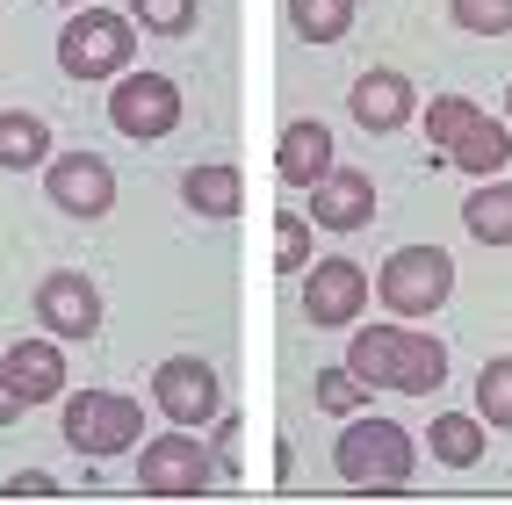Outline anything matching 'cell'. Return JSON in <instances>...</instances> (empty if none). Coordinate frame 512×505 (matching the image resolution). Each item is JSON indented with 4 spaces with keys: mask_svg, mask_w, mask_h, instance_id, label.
Segmentation results:
<instances>
[{
    "mask_svg": "<svg viewBox=\"0 0 512 505\" xmlns=\"http://www.w3.org/2000/svg\"><path fill=\"white\" fill-rule=\"evenodd\" d=\"M347 368L368 390H404V397H433L448 383V347L426 340V332H404V325H361Z\"/></svg>",
    "mask_w": 512,
    "mask_h": 505,
    "instance_id": "obj_1",
    "label": "cell"
},
{
    "mask_svg": "<svg viewBox=\"0 0 512 505\" xmlns=\"http://www.w3.org/2000/svg\"><path fill=\"white\" fill-rule=\"evenodd\" d=\"M332 462L347 477V491H404L412 484V433L397 419H354L339 433Z\"/></svg>",
    "mask_w": 512,
    "mask_h": 505,
    "instance_id": "obj_2",
    "label": "cell"
},
{
    "mask_svg": "<svg viewBox=\"0 0 512 505\" xmlns=\"http://www.w3.org/2000/svg\"><path fill=\"white\" fill-rule=\"evenodd\" d=\"M448 289H455V260L440 246H397L383 260V275H375V296H383L397 318H433L440 303H448Z\"/></svg>",
    "mask_w": 512,
    "mask_h": 505,
    "instance_id": "obj_3",
    "label": "cell"
},
{
    "mask_svg": "<svg viewBox=\"0 0 512 505\" xmlns=\"http://www.w3.org/2000/svg\"><path fill=\"white\" fill-rule=\"evenodd\" d=\"M145 441V404H130L116 390H80L65 404V448L80 455H130Z\"/></svg>",
    "mask_w": 512,
    "mask_h": 505,
    "instance_id": "obj_4",
    "label": "cell"
},
{
    "mask_svg": "<svg viewBox=\"0 0 512 505\" xmlns=\"http://www.w3.org/2000/svg\"><path fill=\"white\" fill-rule=\"evenodd\" d=\"M130 51H138L130 44V15H109V8H80L58 37V65L73 80H123Z\"/></svg>",
    "mask_w": 512,
    "mask_h": 505,
    "instance_id": "obj_5",
    "label": "cell"
},
{
    "mask_svg": "<svg viewBox=\"0 0 512 505\" xmlns=\"http://www.w3.org/2000/svg\"><path fill=\"white\" fill-rule=\"evenodd\" d=\"M210 484H217V469H210L195 433H159V441H145V462H138L145 498H202Z\"/></svg>",
    "mask_w": 512,
    "mask_h": 505,
    "instance_id": "obj_6",
    "label": "cell"
},
{
    "mask_svg": "<svg viewBox=\"0 0 512 505\" xmlns=\"http://www.w3.org/2000/svg\"><path fill=\"white\" fill-rule=\"evenodd\" d=\"M109 123L123 130V138L152 145V138H166V130L181 123V87L166 73H123L116 94H109Z\"/></svg>",
    "mask_w": 512,
    "mask_h": 505,
    "instance_id": "obj_7",
    "label": "cell"
},
{
    "mask_svg": "<svg viewBox=\"0 0 512 505\" xmlns=\"http://www.w3.org/2000/svg\"><path fill=\"white\" fill-rule=\"evenodd\" d=\"M44 188H51V202L65 217H109L116 210V174H109V159H94V152H51Z\"/></svg>",
    "mask_w": 512,
    "mask_h": 505,
    "instance_id": "obj_8",
    "label": "cell"
},
{
    "mask_svg": "<svg viewBox=\"0 0 512 505\" xmlns=\"http://www.w3.org/2000/svg\"><path fill=\"white\" fill-rule=\"evenodd\" d=\"M152 404L174 426H210L217 419V404H224V390H217V368L210 361H195V354H174V361H159V376H152Z\"/></svg>",
    "mask_w": 512,
    "mask_h": 505,
    "instance_id": "obj_9",
    "label": "cell"
},
{
    "mask_svg": "<svg viewBox=\"0 0 512 505\" xmlns=\"http://www.w3.org/2000/svg\"><path fill=\"white\" fill-rule=\"evenodd\" d=\"M37 318L51 340H94L101 325V289L80 275V267H58V275L37 282Z\"/></svg>",
    "mask_w": 512,
    "mask_h": 505,
    "instance_id": "obj_10",
    "label": "cell"
},
{
    "mask_svg": "<svg viewBox=\"0 0 512 505\" xmlns=\"http://www.w3.org/2000/svg\"><path fill=\"white\" fill-rule=\"evenodd\" d=\"M361 303H368V275L354 260H318L303 275V318L311 325H354Z\"/></svg>",
    "mask_w": 512,
    "mask_h": 505,
    "instance_id": "obj_11",
    "label": "cell"
},
{
    "mask_svg": "<svg viewBox=\"0 0 512 505\" xmlns=\"http://www.w3.org/2000/svg\"><path fill=\"white\" fill-rule=\"evenodd\" d=\"M375 217V181L354 174V166H325L311 181V224L318 231H368Z\"/></svg>",
    "mask_w": 512,
    "mask_h": 505,
    "instance_id": "obj_12",
    "label": "cell"
},
{
    "mask_svg": "<svg viewBox=\"0 0 512 505\" xmlns=\"http://www.w3.org/2000/svg\"><path fill=\"white\" fill-rule=\"evenodd\" d=\"M0 383H8L22 404H51V397H65V347H51V340H22V347H8V361H0Z\"/></svg>",
    "mask_w": 512,
    "mask_h": 505,
    "instance_id": "obj_13",
    "label": "cell"
},
{
    "mask_svg": "<svg viewBox=\"0 0 512 505\" xmlns=\"http://www.w3.org/2000/svg\"><path fill=\"white\" fill-rule=\"evenodd\" d=\"M347 109H354V123L361 130H375V138H383V130H397L404 116H412V80L404 73H361L354 80V94H347Z\"/></svg>",
    "mask_w": 512,
    "mask_h": 505,
    "instance_id": "obj_14",
    "label": "cell"
},
{
    "mask_svg": "<svg viewBox=\"0 0 512 505\" xmlns=\"http://www.w3.org/2000/svg\"><path fill=\"white\" fill-rule=\"evenodd\" d=\"M275 166H282V181H289V188H311L325 166H332V130H325L318 116H296V123L282 130Z\"/></svg>",
    "mask_w": 512,
    "mask_h": 505,
    "instance_id": "obj_15",
    "label": "cell"
},
{
    "mask_svg": "<svg viewBox=\"0 0 512 505\" xmlns=\"http://www.w3.org/2000/svg\"><path fill=\"white\" fill-rule=\"evenodd\" d=\"M181 202L202 217H238L246 210V181H238V166H188L181 174Z\"/></svg>",
    "mask_w": 512,
    "mask_h": 505,
    "instance_id": "obj_16",
    "label": "cell"
},
{
    "mask_svg": "<svg viewBox=\"0 0 512 505\" xmlns=\"http://www.w3.org/2000/svg\"><path fill=\"white\" fill-rule=\"evenodd\" d=\"M448 159L462 166V174H505V159H512V130H505L498 116L476 109V123L462 130L455 145H448Z\"/></svg>",
    "mask_w": 512,
    "mask_h": 505,
    "instance_id": "obj_17",
    "label": "cell"
},
{
    "mask_svg": "<svg viewBox=\"0 0 512 505\" xmlns=\"http://www.w3.org/2000/svg\"><path fill=\"white\" fill-rule=\"evenodd\" d=\"M51 159V123L29 116V109H0V166H15V174H29V166Z\"/></svg>",
    "mask_w": 512,
    "mask_h": 505,
    "instance_id": "obj_18",
    "label": "cell"
},
{
    "mask_svg": "<svg viewBox=\"0 0 512 505\" xmlns=\"http://www.w3.org/2000/svg\"><path fill=\"white\" fill-rule=\"evenodd\" d=\"M462 224H469V239H484V246H512V181H484L462 202Z\"/></svg>",
    "mask_w": 512,
    "mask_h": 505,
    "instance_id": "obj_19",
    "label": "cell"
},
{
    "mask_svg": "<svg viewBox=\"0 0 512 505\" xmlns=\"http://www.w3.org/2000/svg\"><path fill=\"white\" fill-rule=\"evenodd\" d=\"M433 462H448V469L484 462V419L476 412H440L433 419Z\"/></svg>",
    "mask_w": 512,
    "mask_h": 505,
    "instance_id": "obj_20",
    "label": "cell"
},
{
    "mask_svg": "<svg viewBox=\"0 0 512 505\" xmlns=\"http://www.w3.org/2000/svg\"><path fill=\"white\" fill-rule=\"evenodd\" d=\"M289 22L303 44H339L354 29V0H289Z\"/></svg>",
    "mask_w": 512,
    "mask_h": 505,
    "instance_id": "obj_21",
    "label": "cell"
},
{
    "mask_svg": "<svg viewBox=\"0 0 512 505\" xmlns=\"http://www.w3.org/2000/svg\"><path fill=\"white\" fill-rule=\"evenodd\" d=\"M476 419H484V426H512V354L484 361V376H476Z\"/></svg>",
    "mask_w": 512,
    "mask_h": 505,
    "instance_id": "obj_22",
    "label": "cell"
},
{
    "mask_svg": "<svg viewBox=\"0 0 512 505\" xmlns=\"http://www.w3.org/2000/svg\"><path fill=\"white\" fill-rule=\"evenodd\" d=\"M469 123H476V101H469V94H433V109H426V138H433V152H448Z\"/></svg>",
    "mask_w": 512,
    "mask_h": 505,
    "instance_id": "obj_23",
    "label": "cell"
},
{
    "mask_svg": "<svg viewBox=\"0 0 512 505\" xmlns=\"http://www.w3.org/2000/svg\"><path fill=\"white\" fill-rule=\"evenodd\" d=\"M311 397H318V412H339V419H354L361 404H368V383L354 376V368H325Z\"/></svg>",
    "mask_w": 512,
    "mask_h": 505,
    "instance_id": "obj_24",
    "label": "cell"
},
{
    "mask_svg": "<svg viewBox=\"0 0 512 505\" xmlns=\"http://www.w3.org/2000/svg\"><path fill=\"white\" fill-rule=\"evenodd\" d=\"M130 15H138L152 37H188L195 29V0H130Z\"/></svg>",
    "mask_w": 512,
    "mask_h": 505,
    "instance_id": "obj_25",
    "label": "cell"
},
{
    "mask_svg": "<svg viewBox=\"0 0 512 505\" xmlns=\"http://www.w3.org/2000/svg\"><path fill=\"white\" fill-rule=\"evenodd\" d=\"M275 267H282V275L311 267V217H296V210L275 217Z\"/></svg>",
    "mask_w": 512,
    "mask_h": 505,
    "instance_id": "obj_26",
    "label": "cell"
},
{
    "mask_svg": "<svg viewBox=\"0 0 512 505\" xmlns=\"http://www.w3.org/2000/svg\"><path fill=\"white\" fill-rule=\"evenodd\" d=\"M469 37H512V0H448Z\"/></svg>",
    "mask_w": 512,
    "mask_h": 505,
    "instance_id": "obj_27",
    "label": "cell"
},
{
    "mask_svg": "<svg viewBox=\"0 0 512 505\" xmlns=\"http://www.w3.org/2000/svg\"><path fill=\"white\" fill-rule=\"evenodd\" d=\"M58 484L44 477V469H22V477H8V498H51Z\"/></svg>",
    "mask_w": 512,
    "mask_h": 505,
    "instance_id": "obj_28",
    "label": "cell"
},
{
    "mask_svg": "<svg viewBox=\"0 0 512 505\" xmlns=\"http://www.w3.org/2000/svg\"><path fill=\"white\" fill-rule=\"evenodd\" d=\"M217 469H238V419H224L217 426V455H210Z\"/></svg>",
    "mask_w": 512,
    "mask_h": 505,
    "instance_id": "obj_29",
    "label": "cell"
},
{
    "mask_svg": "<svg viewBox=\"0 0 512 505\" xmlns=\"http://www.w3.org/2000/svg\"><path fill=\"white\" fill-rule=\"evenodd\" d=\"M15 412H22V397H15L8 383H0V426H15Z\"/></svg>",
    "mask_w": 512,
    "mask_h": 505,
    "instance_id": "obj_30",
    "label": "cell"
},
{
    "mask_svg": "<svg viewBox=\"0 0 512 505\" xmlns=\"http://www.w3.org/2000/svg\"><path fill=\"white\" fill-rule=\"evenodd\" d=\"M505 116H512V87H505Z\"/></svg>",
    "mask_w": 512,
    "mask_h": 505,
    "instance_id": "obj_31",
    "label": "cell"
},
{
    "mask_svg": "<svg viewBox=\"0 0 512 505\" xmlns=\"http://www.w3.org/2000/svg\"><path fill=\"white\" fill-rule=\"evenodd\" d=\"M73 8H80V0H73Z\"/></svg>",
    "mask_w": 512,
    "mask_h": 505,
    "instance_id": "obj_32",
    "label": "cell"
}]
</instances>
